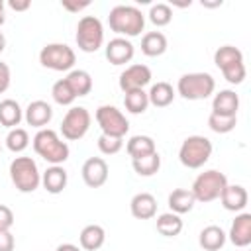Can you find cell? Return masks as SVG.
Wrapping results in <instances>:
<instances>
[{
  "label": "cell",
  "mask_w": 251,
  "mask_h": 251,
  "mask_svg": "<svg viewBox=\"0 0 251 251\" xmlns=\"http://www.w3.org/2000/svg\"><path fill=\"white\" fill-rule=\"evenodd\" d=\"M222 75H224V78H226L227 82L239 84V82H243V78H245V65H243V63H237V65H233V67H227V69L222 71Z\"/></svg>",
  "instance_id": "cell-37"
},
{
  "label": "cell",
  "mask_w": 251,
  "mask_h": 251,
  "mask_svg": "<svg viewBox=\"0 0 251 251\" xmlns=\"http://www.w3.org/2000/svg\"><path fill=\"white\" fill-rule=\"evenodd\" d=\"M8 6H10L12 10H16V12H25V10L31 6V2H29V0H10Z\"/></svg>",
  "instance_id": "cell-42"
},
{
  "label": "cell",
  "mask_w": 251,
  "mask_h": 251,
  "mask_svg": "<svg viewBox=\"0 0 251 251\" xmlns=\"http://www.w3.org/2000/svg\"><path fill=\"white\" fill-rule=\"evenodd\" d=\"M16 239L10 229H0V251H14Z\"/></svg>",
  "instance_id": "cell-39"
},
{
  "label": "cell",
  "mask_w": 251,
  "mask_h": 251,
  "mask_svg": "<svg viewBox=\"0 0 251 251\" xmlns=\"http://www.w3.org/2000/svg\"><path fill=\"white\" fill-rule=\"evenodd\" d=\"M131 165H133V171L139 176H153L161 167V157L155 151L151 155H145V157H139V159H131Z\"/></svg>",
  "instance_id": "cell-30"
},
{
  "label": "cell",
  "mask_w": 251,
  "mask_h": 251,
  "mask_svg": "<svg viewBox=\"0 0 251 251\" xmlns=\"http://www.w3.org/2000/svg\"><path fill=\"white\" fill-rule=\"evenodd\" d=\"M149 20H151V24H155L157 27H163V25L171 24V20H173V10H171V6H169V4H163V2L153 4L151 10H149Z\"/></svg>",
  "instance_id": "cell-35"
},
{
  "label": "cell",
  "mask_w": 251,
  "mask_h": 251,
  "mask_svg": "<svg viewBox=\"0 0 251 251\" xmlns=\"http://www.w3.org/2000/svg\"><path fill=\"white\" fill-rule=\"evenodd\" d=\"M226 239H227V235L220 226H206L200 231L198 243H200V247L204 251H220L224 247Z\"/></svg>",
  "instance_id": "cell-20"
},
{
  "label": "cell",
  "mask_w": 251,
  "mask_h": 251,
  "mask_svg": "<svg viewBox=\"0 0 251 251\" xmlns=\"http://www.w3.org/2000/svg\"><path fill=\"white\" fill-rule=\"evenodd\" d=\"M239 96L233 90H220L212 100V114L218 116H237Z\"/></svg>",
  "instance_id": "cell-18"
},
{
  "label": "cell",
  "mask_w": 251,
  "mask_h": 251,
  "mask_svg": "<svg viewBox=\"0 0 251 251\" xmlns=\"http://www.w3.org/2000/svg\"><path fill=\"white\" fill-rule=\"evenodd\" d=\"M65 80L69 82V86H71V90L75 92L76 98L78 96H86L92 90V76H90V73H86L82 69H73L67 75Z\"/></svg>",
  "instance_id": "cell-23"
},
{
  "label": "cell",
  "mask_w": 251,
  "mask_h": 251,
  "mask_svg": "<svg viewBox=\"0 0 251 251\" xmlns=\"http://www.w3.org/2000/svg\"><path fill=\"white\" fill-rule=\"evenodd\" d=\"M4 47H6V37H4V33L0 31V53L4 51Z\"/></svg>",
  "instance_id": "cell-44"
},
{
  "label": "cell",
  "mask_w": 251,
  "mask_h": 251,
  "mask_svg": "<svg viewBox=\"0 0 251 251\" xmlns=\"http://www.w3.org/2000/svg\"><path fill=\"white\" fill-rule=\"evenodd\" d=\"M108 24L110 29L116 31L120 37H135L143 31L145 27V16L141 14L139 8L135 6H114L108 14Z\"/></svg>",
  "instance_id": "cell-1"
},
{
  "label": "cell",
  "mask_w": 251,
  "mask_h": 251,
  "mask_svg": "<svg viewBox=\"0 0 251 251\" xmlns=\"http://www.w3.org/2000/svg\"><path fill=\"white\" fill-rule=\"evenodd\" d=\"M126 151H127V155H129L131 159H139V157H145V155L155 153L157 149H155L153 137H149V135H133V137L127 141Z\"/></svg>",
  "instance_id": "cell-25"
},
{
  "label": "cell",
  "mask_w": 251,
  "mask_h": 251,
  "mask_svg": "<svg viewBox=\"0 0 251 251\" xmlns=\"http://www.w3.org/2000/svg\"><path fill=\"white\" fill-rule=\"evenodd\" d=\"M226 186H227L226 175L220 173V171H216V169H210V171L200 173L194 178L190 192L194 194V200L196 202H212V200L220 198V194H222V190Z\"/></svg>",
  "instance_id": "cell-5"
},
{
  "label": "cell",
  "mask_w": 251,
  "mask_h": 251,
  "mask_svg": "<svg viewBox=\"0 0 251 251\" xmlns=\"http://www.w3.org/2000/svg\"><path fill=\"white\" fill-rule=\"evenodd\" d=\"M196 200H194V194L190 192V188H175L171 194H169V208L173 214H186L194 208Z\"/></svg>",
  "instance_id": "cell-21"
},
{
  "label": "cell",
  "mask_w": 251,
  "mask_h": 251,
  "mask_svg": "<svg viewBox=\"0 0 251 251\" xmlns=\"http://www.w3.org/2000/svg\"><path fill=\"white\" fill-rule=\"evenodd\" d=\"M10 178L20 192H33L41 184V173L31 157H16L10 163Z\"/></svg>",
  "instance_id": "cell-4"
},
{
  "label": "cell",
  "mask_w": 251,
  "mask_h": 251,
  "mask_svg": "<svg viewBox=\"0 0 251 251\" xmlns=\"http://www.w3.org/2000/svg\"><path fill=\"white\" fill-rule=\"evenodd\" d=\"M67 171L61 165H51L43 175H41V184L49 194H59L67 186Z\"/></svg>",
  "instance_id": "cell-19"
},
{
  "label": "cell",
  "mask_w": 251,
  "mask_h": 251,
  "mask_svg": "<svg viewBox=\"0 0 251 251\" xmlns=\"http://www.w3.org/2000/svg\"><path fill=\"white\" fill-rule=\"evenodd\" d=\"M208 126H210V129L216 131V133H229V131L235 129V126H237V116H218V114H210Z\"/></svg>",
  "instance_id": "cell-34"
},
{
  "label": "cell",
  "mask_w": 251,
  "mask_h": 251,
  "mask_svg": "<svg viewBox=\"0 0 251 251\" xmlns=\"http://www.w3.org/2000/svg\"><path fill=\"white\" fill-rule=\"evenodd\" d=\"M22 122V108L16 100L6 98L0 102V126L14 129Z\"/></svg>",
  "instance_id": "cell-26"
},
{
  "label": "cell",
  "mask_w": 251,
  "mask_h": 251,
  "mask_svg": "<svg viewBox=\"0 0 251 251\" xmlns=\"http://www.w3.org/2000/svg\"><path fill=\"white\" fill-rule=\"evenodd\" d=\"M51 118H53V108L45 100H33L25 108V122L31 127L43 129L51 122Z\"/></svg>",
  "instance_id": "cell-16"
},
{
  "label": "cell",
  "mask_w": 251,
  "mask_h": 251,
  "mask_svg": "<svg viewBox=\"0 0 251 251\" xmlns=\"http://www.w3.org/2000/svg\"><path fill=\"white\" fill-rule=\"evenodd\" d=\"M33 151L51 165H61L69 159V145L53 129H39L33 137Z\"/></svg>",
  "instance_id": "cell-2"
},
{
  "label": "cell",
  "mask_w": 251,
  "mask_h": 251,
  "mask_svg": "<svg viewBox=\"0 0 251 251\" xmlns=\"http://www.w3.org/2000/svg\"><path fill=\"white\" fill-rule=\"evenodd\" d=\"M61 6H63L65 10H69V12H80V10H84V8H88V6H90V2H88V0H82V2H73V0H63V2H61Z\"/></svg>",
  "instance_id": "cell-41"
},
{
  "label": "cell",
  "mask_w": 251,
  "mask_h": 251,
  "mask_svg": "<svg viewBox=\"0 0 251 251\" xmlns=\"http://www.w3.org/2000/svg\"><path fill=\"white\" fill-rule=\"evenodd\" d=\"M82 180L90 188H98L108 180V165L102 157H90L82 165Z\"/></svg>",
  "instance_id": "cell-12"
},
{
  "label": "cell",
  "mask_w": 251,
  "mask_h": 251,
  "mask_svg": "<svg viewBox=\"0 0 251 251\" xmlns=\"http://www.w3.org/2000/svg\"><path fill=\"white\" fill-rule=\"evenodd\" d=\"M176 90L184 100H204L216 90V80L210 73H186L178 78Z\"/></svg>",
  "instance_id": "cell-3"
},
{
  "label": "cell",
  "mask_w": 251,
  "mask_h": 251,
  "mask_svg": "<svg viewBox=\"0 0 251 251\" xmlns=\"http://www.w3.org/2000/svg\"><path fill=\"white\" fill-rule=\"evenodd\" d=\"M29 145V135L24 127H14L8 131L6 135V147L12 151V153H22L25 147Z\"/></svg>",
  "instance_id": "cell-32"
},
{
  "label": "cell",
  "mask_w": 251,
  "mask_h": 251,
  "mask_svg": "<svg viewBox=\"0 0 251 251\" xmlns=\"http://www.w3.org/2000/svg\"><path fill=\"white\" fill-rule=\"evenodd\" d=\"M149 82H151V69H149L147 65H141V63L129 65V67L120 75V88H122L124 92L143 90Z\"/></svg>",
  "instance_id": "cell-11"
},
{
  "label": "cell",
  "mask_w": 251,
  "mask_h": 251,
  "mask_svg": "<svg viewBox=\"0 0 251 251\" xmlns=\"http://www.w3.org/2000/svg\"><path fill=\"white\" fill-rule=\"evenodd\" d=\"M90 112L84 108V106H73L63 122H61V133L65 139L69 141H76V139H82L90 127Z\"/></svg>",
  "instance_id": "cell-9"
},
{
  "label": "cell",
  "mask_w": 251,
  "mask_h": 251,
  "mask_svg": "<svg viewBox=\"0 0 251 251\" xmlns=\"http://www.w3.org/2000/svg\"><path fill=\"white\" fill-rule=\"evenodd\" d=\"M226 235L235 247H247L251 243V214L241 212L239 216H235V220L231 222L229 233Z\"/></svg>",
  "instance_id": "cell-14"
},
{
  "label": "cell",
  "mask_w": 251,
  "mask_h": 251,
  "mask_svg": "<svg viewBox=\"0 0 251 251\" xmlns=\"http://www.w3.org/2000/svg\"><path fill=\"white\" fill-rule=\"evenodd\" d=\"M129 210H131V216L137 220H151L157 214V200L149 192H139L131 198Z\"/></svg>",
  "instance_id": "cell-17"
},
{
  "label": "cell",
  "mask_w": 251,
  "mask_h": 251,
  "mask_svg": "<svg viewBox=\"0 0 251 251\" xmlns=\"http://www.w3.org/2000/svg\"><path fill=\"white\" fill-rule=\"evenodd\" d=\"M147 98H149V104H153L157 108H165L175 100V90L169 82L161 80L151 86V90L147 92Z\"/></svg>",
  "instance_id": "cell-28"
},
{
  "label": "cell",
  "mask_w": 251,
  "mask_h": 251,
  "mask_svg": "<svg viewBox=\"0 0 251 251\" xmlns=\"http://www.w3.org/2000/svg\"><path fill=\"white\" fill-rule=\"evenodd\" d=\"M214 63L220 71L227 69V67H233L237 63H243V53L233 47V45H224V47H218L216 53H214Z\"/></svg>",
  "instance_id": "cell-27"
},
{
  "label": "cell",
  "mask_w": 251,
  "mask_h": 251,
  "mask_svg": "<svg viewBox=\"0 0 251 251\" xmlns=\"http://www.w3.org/2000/svg\"><path fill=\"white\" fill-rule=\"evenodd\" d=\"M124 106L129 114H143L149 106V98L145 90H131L124 96Z\"/></svg>",
  "instance_id": "cell-31"
},
{
  "label": "cell",
  "mask_w": 251,
  "mask_h": 251,
  "mask_svg": "<svg viewBox=\"0 0 251 251\" xmlns=\"http://www.w3.org/2000/svg\"><path fill=\"white\" fill-rule=\"evenodd\" d=\"M10 78H12V73H10V67L6 63L0 61V94H4L10 86Z\"/></svg>",
  "instance_id": "cell-40"
},
{
  "label": "cell",
  "mask_w": 251,
  "mask_h": 251,
  "mask_svg": "<svg viewBox=\"0 0 251 251\" xmlns=\"http://www.w3.org/2000/svg\"><path fill=\"white\" fill-rule=\"evenodd\" d=\"M133 43L126 37H114L110 39V43L106 45V59L112 65H126L133 59Z\"/></svg>",
  "instance_id": "cell-13"
},
{
  "label": "cell",
  "mask_w": 251,
  "mask_h": 251,
  "mask_svg": "<svg viewBox=\"0 0 251 251\" xmlns=\"http://www.w3.org/2000/svg\"><path fill=\"white\" fill-rule=\"evenodd\" d=\"M122 147H124V139L122 137H114V135H106V133H102L98 137V149L104 155H116Z\"/></svg>",
  "instance_id": "cell-36"
},
{
  "label": "cell",
  "mask_w": 251,
  "mask_h": 251,
  "mask_svg": "<svg viewBox=\"0 0 251 251\" xmlns=\"http://www.w3.org/2000/svg\"><path fill=\"white\" fill-rule=\"evenodd\" d=\"M212 155V141L204 135H188L180 149L178 159L186 169H200Z\"/></svg>",
  "instance_id": "cell-6"
},
{
  "label": "cell",
  "mask_w": 251,
  "mask_h": 251,
  "mask_svg": "<svg viewBox=\"0 0 251 251\" xmlns=\"http://www.w3.org/2000/svg\"><path fill=\"white\" fill-rule=\"evenodd\" d=\"M104 239H106V231L102 226H96V224H90L86 226L80 235H78V241H80V247L84 251H96L104 245Z\"/></svg>",
  "instance_id": "cell-22"
},
{
  "label": "cell",
  "mask_w": 251,
  "mask_h": 251,
  "mask_svg": "<svg viewBox=\"0 0 251 251\" xmlns=\"http://www.w3.org/2000/svg\"><path fill=\"white\" fill-rule=\"evenodd\" d=\"M12 226H14V212L8 206L0 204V229H10Z\"/></svg>",
  "instance_id": "cell-38"
},
{
  "label": "cell",
  "mask_w": 251,
  "mask_h": 251,
  "mask_svg": "<svg viewBox=\"0 0 251 251\" xmlns=\"http://www.w3.org/2000/svg\"><path fill=\"white\" fill-rule=\"evenodd\" d=\"M0 151H2V147H0Z\"/></svg>",
  "instance_id": "cell-46"
},
{
  "label": "cell",
  "mask_w": 251,
  "mask_h": 251,
  "mask_svg": "<svg viewBox=\"0 0 251 251\" xmlns=\"http://www.w3.org/2000/svg\"><path fill=\"white\" fill-rule=\"evenodd\" d=\"M51 96H53V100H55L59 106H71V104L75 102V98H76L65 78H61V80H57V82L53 84Z\"/></svg>",
  "instance_id": "cell-33"
},
{
  "label": "cell",
  "mask_w": 251,
  "mask_h": 251,
  "mask_svg": "<svg viewBox=\"0 0 251 251\" xmlns=\"http://www.w3.org/2000/svg\"><path fill=\"white\" fill-rule=\"evenodd\" d=\"M55 251H80L76 245H73V243H63V245H59Z\"/></svg>",
  "instance_id": "cell-43"
},
{
  "label": "cell",
  "mask_w": 251,
  "mask_h": 251,
  "mask_svg": "<svg viewBox=\"0 0 251 251\" xmlns=\"http://www.w3.org/2000/svg\"><path fill=\"white\" fill-rule=\"evenodd\" d=\"M4 20H6V18H4V2L0 0V25L4 24Z\"/></svg>",
  "instance_id": "cell-45"
},
{
  "label": "cell",
  "mask_w": 251,
  "mask_h": 251,
  "mask_svg": "<svg viewBox=\"0 0 251 251\" xmlns=\"http://www.w3.org/2000/svg\"><path fill=\"white\" fill-rule=\"evenodd\" d=\"M76 55L67 43H47L39 51V63L51 71H71Z\"/></svg>",
  "instance_id": "cell-8"
},
{
  "label": "cell",
  "mask_w": 251,
  "mask_h": 251,
  "mask_svg": "<svg viewBox=\"0 0 251 251\" xmlns=\"http://www.w3.org/2000/svg\"><path fill=\"white\" fill-rule=\"evenodd\" d=\"M167 51V37L161 31H149L141 39V53L147 57H159Z\"/></svg>",
  "instance_id": "cell-24"
},
{
  "label": "cell",
  "mask_w": 251,
  "mask_h": 251,
  "mask_svg": "<svg viewBox=\"0 0 251 251\" xmlns=\"http://www.w3.org/2000/svg\"><path fill=\"white\" fill-rule=\"evenodd\" d=\"M96 122L100 126L102 133L122 137V139L129 129V122L126 120V116L116 106H110V104H104L96 110Z\"/></svg>",
  "instance_id": "cell-10"
},
{
  "label": "cell",
  "mask_w": 251,
  "mask_h": 251,
  "mask_svg": "<svg viewBox=\"0 0 251 251\" xmlns=\"http://www.w3.org/2000/svg\"><path fill=\"white\" fill-rule=\"evenodd\" d=\"M76 45L84 53H94L104 43V27L96 16H84L76 24Z\"/></svg>",
  "instance_id": "cell-7"
},
{
  "label": "cell",
  "mask_w": 251,
  "mask_h": 251,
  "mask_svg": "<svg viewBox=\"0 0 251 251\" xmlns=\"http://www.w3.org/2000/svg\"><path fill=\"white\" fill-rule=\"evenodd\" d=\"M220 200H222V206L226 210H229V212H241L247 206L249 194H247L245 186H241V184H227L222 190Z\"/></svg>",
  "instance_id": "cell-15"
},
{
  "label": "cell",
  "mask_w": 251,
  "mask_h": 251,
  "mask_svg": "<svg viewBox=\"0 0 251 251\" xmlns=\"http://www.w3.org/2000/svg\"><path fill=\"white\" fill-rule=\"evenodd\" d=\"M157 231L165 237H175L182 231V220L178 214H173V212H167V214H161L157 218Z\"/></svg>",
  "instance_id": "cell-29"
}]
</instances>
